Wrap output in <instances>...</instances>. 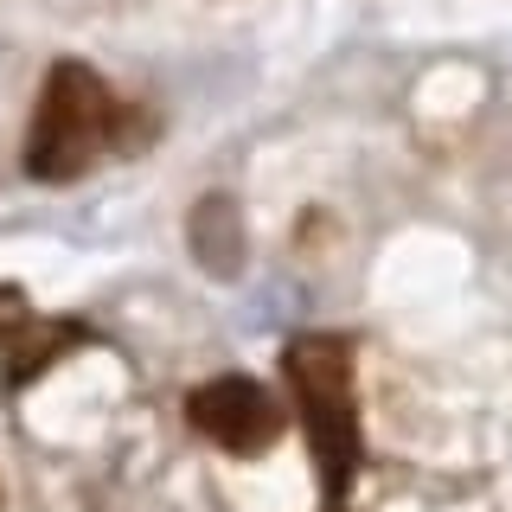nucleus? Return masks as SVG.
Instances as JSON below:
<instances>
[{"label":"nucleus","instance_id":"1","mask_svg":"<svg viewBox=\"0 0 512 512\" xmlns=\"http://www.w3.org/2000/svg\"><path fill=\"white\" fill-rule=\"evenodd\" d=\"M282 378L301 410L308 448L320 461V512L346 506L359 468V397H352V346L340 333H295L282 346Z\"/></svg>","mask_w":512,"mask_h":512},{"label":"nucleus","instance_id":"3","mask_svg":"<svg viewBox=\"0 0 512 512\" xmlns=\"http://www.w3.org/2000/svg\"><path fill=\"white\" fill-rule=\"evenodd\" d=\"M186 423L199 429L205 442H218L224 455H237V461L282 442V404L244 372H224L212 384H199V391L186 397Z\"/></svg>","mask_w":512,"mask_h":512},{"label":"nucleus","instance_id":"5","mask_svg":"<svg viewBox=\"0 0 512 512\" xmlns=\"http://www.w3.org/2000/svg\"><path fill=\"white\" fill-rule=\"evenodd\" d=\"M26 327H32V301L13 282H0V346H13Z\"/></svg>","mask_w":512,"mask_h":512},{"label":"nucleus","instance_id":"4","mask_svg":"<svg viewBox=\"0 0 512 512\" xmlns=\"http://www.w3.org/2000/svg\"><path fill=\"white\" fill-rule=\"evenodd\" d=\"M77 340H84V327H71V320H39V314H32V327L7 346V384L39 378L45 365H52L58 352H71Z\"/></svg>","mask_w":512,"mask_h":512},{"label":"nucleus","instance_id":"2","mask_svg":"<svg viewBox=\"0 0 512 512\" xmlns=\"http://www.w3.org/2000/svg\"><path fill=\"white\" fill-rule=\"evenodd\" d=\"M128 109L116 103V90L77 58H58L52 77L39 90V109H32L26 128V173L45 186H64L77 173H90L109 148H122Z\"/></svg>","mask_w":512,"mask_h":512},{"label":"nucleus","instance_id":"6","mask_svg":"<svg viewBox=\"0 0 512 512\" xmlns=\"http://www.w3.org/2000/svg\"><path fill=\"white\" fill-rule=\"evenodd\" d=\"M333 512H346V506H333Z\"/></svg>","mask_w":512,"mask_h":512}]
</instances>
